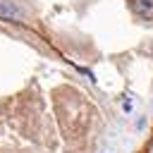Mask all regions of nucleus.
<instances>
[{"label":"nucleus","mask_w":153,"mask_h":153,"mask_svg":"<svg viewBox=\"0 0 153 153\" xmlns=\"http://www.w3.org/2000/svg\"><path fill=\"white\" fill-rule=\"evenodd\" d=\"M129 7L141 19H151L153 17V0H129Z\"/></svg>","instance_id":"2"},{"label":"nucleus","mask_w":153,"mask_h":153,"mask_svg":"<svg viewBox=\"0 0 153 153\" xmlns=\"http://www.w3.org/2000/svg\"><path fill=\"white\" fill-rule=\"evenodd\" d=\"M122 108H124V112H131V100H124Z\"/></svg>","instance_id":"3"},{"label":"nucleus","mask_w":153,"mask_h":153,"mask_svg":"<svg viewBox=\"0 0 153 153\" xmlns=\"http://www.w3.org/2000/svg\"><path fill=\"white\" fill-rule=\"evenodd\" d=\"M0 17L2 19H10V22H19L24 17V12L17 7V2L12 0H0Z\"/></svg>","instance_id":"1"}]
</instances>
